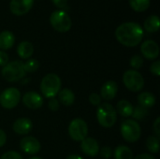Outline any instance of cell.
<instances>
[{"mask_svg": "<svg viewBox=\"0 0 160 159\" xmlns=\"http://www.w3.org/2000/svg\"><path fill=\"white\" fill-rule=\"evenodd\" d=\"M15 42V37L10 31H3L0 33V49L6 51L10 49Z\"/></svg>", "mask_w": 160, "mask_h": 159, "instance_id": "obj_20", "label": "cell"}, {"mask_svg": "<svg viewBox=\"0 0 160 159\" xmlns=\"http://www.w3.org/2000/svg\"><path fill=\"white\" fill-rule=\"evenodd\" d=\"M52 1L53 5L58 8H64L68 4V0H52Z\"/></svg>", "mask_w": 160, "mask_h": 159, "instance_id": "obj_36", "label": "cell"}, {"mask_svg": "<svg viewBox=\"0 0 160 159\" xmlns=\"http://www.w3.org/2000/svg\"><path fill=\"white\" fill-rule=\"evenodd\" d=\"M133 159H155V157L150 154H141Z\"/></svg>", "mask_w": 160, "mask_h": 159, "instance_id": "obj_38", "label": "cell"}, {"mask_svg": "<svg viewBox=\"0 0 160 159\" xmlns=\"http://www.w3.org/2000/svg\"><path fill=\"white\" fill-rule=\"evenodd\" d=\"M137 99H138L139 105H141V106H142V107H144V108H146L148 110L150 108L154 107L155 104H156V97L150 92H142V93H141L138 96Z\"/></svg>", "mask_w": 160, "mask_h": 159, "instance_id": "obj_21", "label": "cell"}, {"mask_svg": "<svg viewBox=\"0 0 160 159\" xmlns=\"http://www.w3.org/2000/svg\"><path fill=\"white\" fill-rule=\"evenodd\" d=\"M17 53L22 59H29L34 53V46L29 41H22L17 47Z\"/></svg>", "mask_w": 160, "mask_h": 159, "instance_id": "obj_17", "label": "cell"}, {"mask_svg": "<svg viewBox=\"0 0 160 159\" xmlns=\"http://www.w3.org/2000/svg\"><path fill=\"white\" fill-rule=\"evenodd\" d=\"M153 128H154V131H155V134H156V137L159 138L160 136V117H158L153 125Z\"/></svg>", "mask_w": 160, "mask_h": 159, "instance_id": "obj_35", "label": "cell"}, {"mask_svg": "<svg viewBox=\"0 0 160 159\" xmlns=\"http://www.w3.org/2000/svg\"><path fill=\"white\" fill-rule=\"evenodd\" d=\"M6 142H7V135H6L5 131L0 129V147L4 146Z\"/></svg>", "mask_w": 160, "mask_h": 159, "instance_id": "obj_37", "label": "cell"}, {"mask_svg": "<svg viewBox=\"0 0 160 159\" xmlns=\"http://www.w3.org/2000/svg\"><path fill=\"white\" fill-rule=\"evenodd\" d=\"M50 22L53 29L60 33L68 32L72 25L70 17L64 10H54L50 17Z\"/></svg>", "mask_w": 160, "mask_h": 159, "instance_id": "obj_6", "label": "cell"}, {"mask_svg": "<svg viewBox=\"0 0 160 159\" xmlns=\"http://www.w3.org/2000/svg\"><path fill=\"white\" fill-rule=\"evenodd\" d=\"M2 77L10 82H15L22 80L25 77V71L23 69V63L22 61L14 60L8 62L1 70Z\"/></svg>", "mask_w": 160, "mask_h": 159, "instance_id": "obj_4", "label": "cell"}, {"mask_svg": "<svg viewBox=\"0 0 160 159\" xmlns=\"http://www.w3.org/2000/svg\"><path fill=\"white\" fill-rule=\"evenodd\" d=\"M39 67V63L37 59L35 58H29L25 61V63H23V69L28 73H32L35 72L38 69Z\"/></svg>", "mask_w": 160, "mask_h": 159, "instance_id": "obj_27", "label": "cell"}, {"mask_svg": "<svg viewBox=\"0 0 160 159\" xmlns=\"http://www.w3.org/2000/svg\"><path fill=\"white\" fill-rule=\"evenodd\" d=\"M21 100V93L15 87H9L4 90L0 95V105L8 110L14 109Z\"/></svg>", "mask_w": 160, "mask_h": 159, "instance_id": "obj_9", "label": "cell"}, {"mask_svg": "<svg viewBox=\"0 0 160 159\" xmlns=\"http://www.w3.org/2000/svg\"><path fill=\"white\" fill-rule=\"evenodd\" d=\"M97 119L101 127L105 128L112 127L117 120V112L115 108L110 103H101L98 106Z\"/></svg>", "mask_w": 160, "mask_h": 159, "instance_id": "obj_2", "label": "cell"}, {"mask_svg": "<svg viewBox=\"0 0 160 159\" xmlns=\"http://www.w3.org/2000/svg\"><path fill=\"white\" fill-rule=\"evenodd\" d=\"M114 159H133V153L130 148L125 145H119L113 152Z\"/></svg>", "mask_w": 160, "mask_h": 159, "instance_id": "obj_23", "label": "cell"}, {"mask_svg": "<svg viewBox=\"0 0 160 159\" xmlns=\"http://www.w3.org/2000/svg\"><path fill=\"white\" fill-rule=\"evenodd\" d=\"M125 86L131 92H140L144 87V79L142 75L134 69L127 70L123 75Z\"/></svg>", "mask_w": 160, "mask_h": 159, "instance_id": "obj_7", "label": "cell"}, {"mask_svg": "<svg viewBox=\"0 0 160 159\" xmlns=\"http://www.w3.org/2000/svg\"><path fill=\"white\" fill-rule=\"evenodd\" d=\"M101 97L97 93H92L89 96V101L93 106H99L101 104Z\"/></svg>", "mask_w": 160, "mask_h": 159, "instance_id": "obj_30", "label": "cell"}, {"mask_svg": "<svg viewBox=\"0 0 160 159\" xmlns=\"http://www.w3.org/2000/svg\"><path fill=\"white\" fill-rule=\"evenodd\" d=\"M121 135L123 139L128 142H136L140 140L142 135V129L139 123L132 119H127L121 123L120 127Z\"/></svg>", "mask_w": 160, "mask_h": 159, "instance_id": "obj_5", "label": "cell"}, {"mask_svg": "<svg viewBox=\"0 0 160 159\" xmlns=\"http://www.w3.org/2000/svg\"><path fill=\"white\" fill-rule=\"evenodd\" d=\"M150 71L154 74V75H156V76H159L160 75V61L159 60H157V61H155L152 65H151V67H150Z\"/></svg>", "mask_w": 160, "mask_h": 159, "instance_id": "obj_33", "label": "cell"}, {"mask_svg": "<svg viewBox=\"0 0 160 159\" xmlns=\"http://www.w3.org/2000/svg\"><path fill=\"white\" fill-rule=\"evenodd\" d=\"M88 127L86 122L81 118L73 119L68 126V135L75 142H82L87 138Z\"/></svg>", "mask_w": 160, "mask_h": 159, "instance_id": "obj_8", "label": "cell"}, {"mask_svg": "<svg viewBox=\"0 0 160 159\" xmlns=\"http://www.w3.org/2000/svg\"><path fill=\"white\" fill-rule=\"evenodd\" d=\"M28 159H42L41 157H30Z\"/></svg>", "mask_w": 160, "mask_h": 159, "instance_id": "obj_41", "label": "cell"}, {"mask_svg": "<svg viewBox=\"0 0 160 159\" xmlns=\"http://www.w3.org/2000/svg\"><path fill=\"white\" fill-rule=\"evenodd\" d=\"M160 26V22L158 16L157 15H151L149 16L143 24V27L145 29V31L149 32V33H155L157 31H158Z\"/></svg>", "mask_w": 160, "mask_h": 159, "instance_id": "obj_22", "label": "cell"}, {"mask_svg": "<svg viewBox=\"0 0 160 159\" xmlns=\"http://www.w3.org/2000/svg\"><path fill=\"white\" fill-rule=\"evenodd\" d=\"M57 95H58L59 103L63 104L66 107L71 106L75 101V95L70 89H68V88L61 89Z\"/></svg>", "mask_w": 160, "mask_h": 159, "instance_id": "obj_19", "label": "cell"}, {"mask_svg": "<svg viewBox=\"0 0 160 159\" xmlns=\"http://www.w3.org/2000/svg\"><path fill=\"white\" fill-rule=\"evenodd\" d=\"M149 115V110L141 106V105H137L134 110H133V113H132V117L135 120H143L144 118H146Z\"/></svg>", "mask_w": 160, "mask_h": 159, "instance_id": "obj_26", "label": "cell"}, {"mask_svg": "<svg viewBox=\"0 0 160 159\" xmlns=\"http://www.w3.org/2000/svg\"><path fill=\"white\" fill-rule=\"evenodd\" d=\"M0 159H23V158H22V157L19 153H17V152H15V151H8V152H7V153L3 154V155H2V157H0Z\"/></svg>", "mask_w": 160, "mask_h": 159, "instance_id": "obj_29", "label": "cell"}, {"mask_svg": "<svg viewBox=\"0 0 160 159\" xmlns=\"http://www.w3.org/2000/svg\"><path fill=\"white\" fill-rule=\"evenodd\" d=\"M8 63V55L4 51H0V67H4Z\"/></svg>", "mask_w": 160, "mask_h": 159, "instance_id": "obj_34", "label": "cell"}, {"mask_svg": "<svg viewBox=\"0 0 160 159\" xmlns=\"http://www.w3.org/2000/svg\"><path fill=\"white\" fill-rule=\"evenodd\" d=\"M129 64H130L131 67L134 70H137L138 71L142 67V65H143V58L141 55H139V54H135V55H133L130 58Z\"/></svg>", "mask_w": 160, "mask_h": 159, "instance_id": "obj_28", "label": "cell"}, {"mask_svg": "<svg viewBox=\"0 0 160 159\" xmlns=\"http://www.w3.org/2000/svg\"><path fill=\"white\" fill-rule=\"evenodd\" d=\"M143 28L137 22H128L120 24L115 30L117 40L127 47L137 46L143 38Z\"/></svg>", "mask_w": 160, "mask_h": 159, "instance_id": "obj_1", "label": "cell"}, {"mask_svg": "<svg viewBox=\"0 0 160 159\" xmlns=\"http://www.w3.org/2000/svg\"><path fill=\"white\" fill-rule=\"evenodd\" d=\"M21 149L28 155H36L40 151L41 145L38 139L33 136H26L20 142Z\"/></svg>", "mask_w": 160, "mask_h": 159, "instance_id": "obj_11", "label": "cell"}, {"mask_svg": "<svg viewBox=\"0 0 160 159\" xmlns=\"http://www.w3.org/2000/svg\"><path fill=\"white\" fill-rule=\"evenodd\" d=\"M59 106H60V103L58 101L57 98L55 97H52V98H50L49 99V102H48V107L51 111L52 112H55L59 109Z\"/></svg>", "mask_w": 160, "mask_h": 159, "instance_id": "obj_32", "label": "cell"}, {"mask_svg": "<svg viewBox=\"0 0 160 159\" xmlns=\"http://www.w3.org/2000/svg\"><path fill=\"white\" fill-rule=\"evenodd\" d=\"M22 98L23 105L31 110H38L43 105V97L37 92L29 91L25 93Z\"/></svg>", "mask_w": 160, "mask_h": 159, "instance_id": "obj_10", "label": "cell"}, {"mask_svg": "<svg viewBox=\"0 0 160 159\" xmlns=\"http://www.w3.org/2000/svg\"><path fill=\"white\" fill-rule=\"evenodd\" d=\"M61 90V79L57 74L49 73L45 75L40 82L41 94L46 98H52L57 96Z\"/></svg>", "mask_w": 160, "mask_h": 159, "instance_id": "obj_3", "label": "cell"}, {"mask_svg": "<svg viewBox=\"0 0 160 159\" xmlns=\"http://www.w3.org/2000/svg\"><path fill=\"white\" fill-rule=\"evenodd\" d=\"M99 153H100V156L103 158H111L112 156V149L111 147L105 146V147H103V148H101L99 150Z\"/></svg>", "mask_w": 160, "mask_h": 159, "instance_id": "obj_31", "label": "cell"}, {"mask_svg": "<svg viewBox=\"0 0 160 159\" xmlns=\"http://www.w3.org/2000/svg\"><path fill=\"white\" fill-rule=\"evenodd\" d=\"M141 52L142 55L148 60L157 59L159 55L158 44L154 40H145L141 46Z\"/></svg>", "mask_w": 160, "mask_h": 159, "instance_id": "obj_13", "label": "cell"}, {"mask_svg": "<svg viewBox=\"0 0 160 159\" xmlns=\"http://www.w3.org/2000/svg\"><path fill=\"white\" fill-rule=\"evenodd\" d=\"M131 8L137 12H143L150 7V0H129Z\"/></svg>", "mask_w": 160, "mask_h": 159, "instance_id": "obj_24", "label": "cell"}, {"mask_svg": "<svg viewBox=\"0 0 160 159\" xmlns=\"http://www.w3.org/2000/svg\"><path fill=\"white\" fill-rule=\"evenodd\" d=\"M66 159H83L82 157H80V156H77V155H70V156H68V157Z\"/></svg>", "mask_w": 160, "mask_h": 159, "instance_id": "obj_39", "label": "cell"}, {"mask_svg": "<svg viewBox=\"0 0 160 159\" xmlns=\"http://www.w3.org/2000/svg\"><path fill=\"white\" fill-rule=\"evenodd\" d=\"M34 5V0H11L9 3L10 11L17 16H22L29 12Z\"/></svg>", "mask_w": 160, "mask_h": 159, "instance_id": "obj_12", "label": "cell"}, {"mask_svg": "<svg viewBox=\"0 0 160 159\" xmlns=\"http://www.w3.org/2000/svg\"><path fill=\"white\" fill-rule=\"evenodd\" d=\"M81 142V149L85 155L89 157H96L98 155L99 144L97 140L93 138H85Z\"/></svg>", "mask_w": 160, "mask_h": 159, "instance_id": "obj_16", "label": "cell"}, {"mask_svg": "<svg viewBox=\"0 0 160 159\" xmlns=\"http://www.w3.org/2000/svg\"><path fill=\"white\" fill-rule=\"evenodd\" d=\"M29 81H30V79H28V78L24 79V78H23V80L22 81V84H23V85H24V84H27V83L29 82Z\"/></svg>", "mask_w": 160, "mask_h": 159, "instance_id": "obj_40", "label": "cell"}, {"mask_svg": "<svg viewBox=\"0 0 160 159\" xmlns=\"http://www.w3.org/2000/svg\"><path fill=\"white\" fill-rule=\"evenodd\" d=\"M146 148L150 153L158 154L159 151V138L156 136H149L146 140Z\"/></svg>", "mask_w": 160, "mask_h": 159, "instance_id": "obj_25", "label": "cell"}, {"mask_svg": "<svg viewBox=\"0 0 160 159\" xmlns=\"http://www.w3.org/2000/svg\"><path fill=\"white\" fill-rule=\"evenodd\" d=\"M118 92V85L114 81H108L106 82L100 90V97L104 100L110 101L115 98Z\"/></svg>", "mask_w": 160, "mask_h": 159, "instance_id": "obj_14", "label": "cell"}, {"mask_svg": "<svg viewBox=\"0 0 160 159\" xmlns=\"http://www.w3.org/2000/svg\"><path fill=\"white\" fill-rule=\"evenodd\" d=\"M12 128L18 135H27L33 128V123L29 118H19L13 123Z\"/></svg>", "mask_w": 160, "mask_h": 159, "instance_id": "obj_15", "label": "cell"}, {"mask_svg": "<svg viewBox=\"0 0 160 159\" xmlns=\"http://www.w3.org/2000/svg\"><path fill=\"white\" fill-rule=\"evenodd\" d=\"M133 110L134 107L133 105L126 99H122L120 101H118L117 105H116V112L119 113L122 117L128 118L130 117L133 113Z\"/></svg>", "mask_w": 160, "mask_h": 159, "instance_id": "obj_18", "label": "cell"}]
</instances>
